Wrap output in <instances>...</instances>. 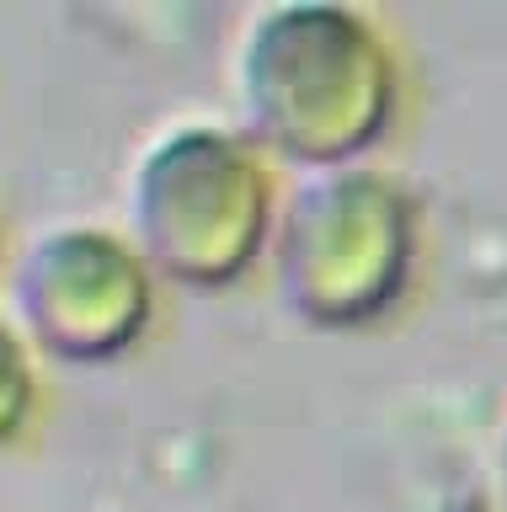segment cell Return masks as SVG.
<instances>
[{"label": "cell", "mask_w": 507, "mask_h": 512, "mask_svg": "<svg viewBox=\"0 0 507 512\" xmlns=\"http://www.w3.org/2000/svg\"><path fill=\"white\" fill-rule=\"evenodd\" d=\"M38 352L33 342L0 315V448L22 443L38 422L43 390H38Z\"/></svg>", "instance_id": "cell-4"}, {"label": "cell", "mask_w": 507, "mask_h": 512, "mask_svg": "<svg viewBox=\"0 0 507 512\" xmlns=\"http://www.w3.org/2000/svg\"><path fill=\"white\" fill-rule=\"evenodd\" d=\"M273 230V171L241 128L177 123L145 150L129 187V246L155 278L230 288Z\"/></svg>", "instance_id": "cell-1"}, {"label": "cell", "mask_w": 507, "mask_h": 512, "mask_svg": "<svg viewBox=\"0 0 507 512\" xmlns=\"http://www.w3.org/2000/svg\"><path fill=\"white\" fill-rule=\"evenodd\" d=\"M385 54L353 11L273 6L241 38V134L289 160H337L379 134Z\"/></svg>", "instance_id": "cell-2"}, {"label": "cell", "mask_w": 507, "mask_h": 512, "mask_svg": "<svg viewBox=\"0 0 507 512\" xmlns=\"http://www.w3.org/2000/svg\"><path fill=\"white\" fill-rule=\"evenodd\" d=\"M17 315L33 352L59 363H113L155 326V272L107 224H54L17 267Z\"/></svg>", "instance_id": "cell-3"}]
</instances>
